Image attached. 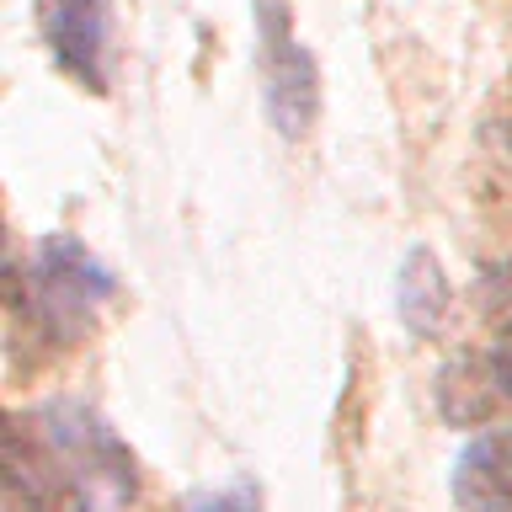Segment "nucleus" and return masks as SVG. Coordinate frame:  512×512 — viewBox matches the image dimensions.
I'll use <instances>...</instances> for the list:
<instances>
[{
	"instance_id": "f257e3e1",
	"label": "nucleus",
	"mask_w": 512,
	"mask_h": 512,
	"mask_svg": "<svg viewBox=\"0 0 512 512\" xmlns=\"http://www.w3.org/2000/svg\"><path fill=\"white\" fill-rule=\"evenodd\" d=\"M251 22H256V75H262L267 123L294 144L310 134V123L320 112V70H315L310 48L299 43L288 0H256Z\"/></svg>"
},
{
	"instance_id": "f03ea898",
	"label": "nucleus",
	"mask_w": 512,
	"mask_h": 512,
	"mask_svg": "<svg viewBox=\"0 0 512 512\" xmlns=\"http://www.w3.org/2000/svg\"><path fill=\"white\" fill-rule=\"evenodd\" d=\"M118 294V278L96 262V256L70 235H48L38 240L32 251V267H27V288L22 299H32L38 310V326L59 342H75L80 331H91L96 310Z\"/></svg>"
},
{
	"instance_id": "7ed1b4c3",
	"label": "nucleus",
	"mask_w": 512,
	"mask_h": 512,
	"mask_svg": "<svg viewBox=\"0 0 512 512\" xmlns=\"http://www.w3.org/2000/svg\"><path fill=\"white\" fill-rule=\"evenodd\" d=\"M38 27L54 64L75 86L107 91L112 59V0H38Z\"/></svg>"
},
{
	"instance_id": "20e7f679",
	"label": "nucleus",
	"mask_w": 512,
	"mask_h": 512,
	"mask_svg": "<svg viewBox=\"0 0 512 512\" xmlns=\"http://www.w3.org/2000/svg\"><path fill=\"white\" fill-rule=\"evenodd\" d=\"M454 502L464 512H512V427H486L459 448Z\"/></svg>"
},
{
	"instance_id": "39448f33",
	"label": "nucleus",
	"mask_w": 512,
	"mask_h": 512,
	"mask_svg": "<svg viewBox=\"0 0 512 512\" xmlns=\"http://www.w3.org/2000/svg\"><path fill=\"white\" fill-rule=\"evenodd\" d=\"M448 278H443V262L432 256L427 246H411L406 262H400L395 272V315L400 326H406L411 336H432L443 326L448 315Z\"/></svg>"
},
{
	"instance_id": "423d86ee",
	"label": "nucleus",
	"mask_w": 512,
	"mask_h": 512,
	"mask_svg": "<svg viewBox=\"0 0 512 512\" xmlns=\"http://www.w3.org/2000/svg\"><path fill=\"white\" fill-rule=\"evenodd\" d=\"M182 512H262V496H256L251 480H230V486L198 491Z\"/></svg>"
},
{
	"instance_id": "0eeeda50",
	"label": "nucleus",
	"mask_w": 512,
	"mask_h": 512,
	"mask_svg": "<svg viewBox=\"0 0 512 512\" xmlns=\"http://www.w3.org/2000/svg\"><path fill=\"white\" fill-rule=\"evenodd\" d=\"M491 379L502 384V395H512V326H507V336L491 352Z\"/></svg>"
}]
</instances>
